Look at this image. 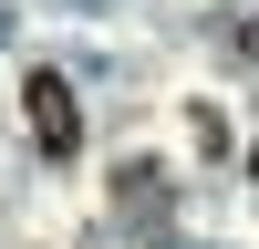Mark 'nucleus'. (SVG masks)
I'll return each mask as SVG.
<instances>
[{"mask_svg":"<svg viewBox=\"0 0 259 249\" xmlns=\"http://www.w3.org/2000/svg\"><path fill=\"white\" fill-rule=\"evenodd\" d=\"M21 114H31V145H41V156H73V145H83V104H73L62 73H31V83H21Z\"/></svg>","mask_w":259,"mask_h":249,"instance_id":"nucleus-1","label":"nucleus"}]
</instances>
